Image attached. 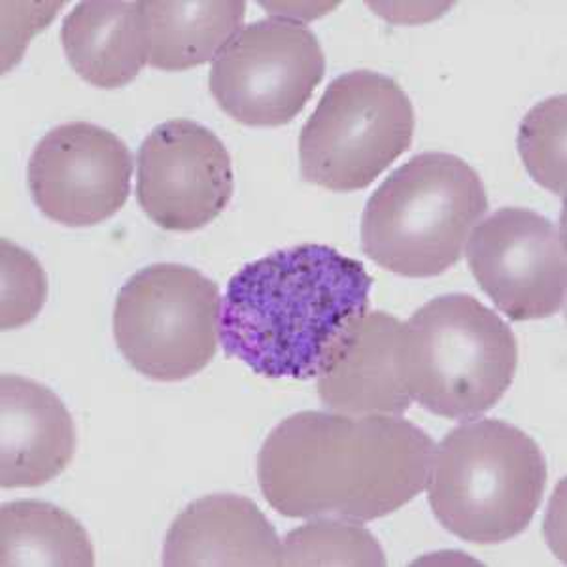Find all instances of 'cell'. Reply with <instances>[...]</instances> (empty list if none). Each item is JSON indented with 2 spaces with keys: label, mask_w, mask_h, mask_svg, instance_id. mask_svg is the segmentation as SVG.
<instances>
[{
  "label": "cell",
  "mask_w": 567,
  "mask_h": 567,
  "mask_svg": "<svg viewBox=\"0 0 567 567\" xmlns=\"http://www.w3.org/2000/svg\"><path fill=\"white\" fill-rule=\"evenodd\" d=\"M403 322L368 310L352 322L318 373V395L333 413L347 416H401L411 409L401 374Z\"/></svg>",
  "instance_id": "obj_12"
},
{
  "label": "cell",
  "mask_w": 567,
  "mask_h": 567,
  "mask_svg": "<svg viewBox=\"0 0 567 567\" xmlns=\"http://www.w3.org/2000/svg\"><path fill=\"white\" fill-rule=\"evenodd\" d=\"M411 99L392 78L352 71L336 78L299 136V162L310 184L350 194L371 186L414 136Z\"/></svg>",
  "instance_id": "obj_6"
},
{
  "label": "cell",
  "mask_w": 567,
  "mask_h": 567,
  "mask_svg": "<svg viewBox=\"0 0 567 567\" xmlns=\"http://www.w3.org/2000/svg\"><path fill=\"white\" fill-rule=\"evenodd\" d=\"M547 477L545 454L528 433L503 420H470L435 446L427 502L446 532L499 545L526 532Z\"/></svg>",
  "instance_id": "obj_3"
},
{
  "label": "cell",
  "mask_w": 567,
  "mask_h": 567,
  "mask_svg": "<svg viewBox=\"0 0 567 567\" xmlns=\"http://www.w3.org/2000/svg\"><path fill=\"white\" fill-rule=\"evenodd\" d=\"M486 213L488 195L477 171L458 155L425 152L371 195L361 216V248L400 277H437L458 264Z\"/></svg>",
  "instance_id": "obj_4"
},
{
  "label": "cell",
  "mask_w": 567,
  "mask_h": 567,
  "mask_svg": "<svg viewBox=\"0 0 567 567\" xmlns=\"http://www.w3.org/2000/svg\"><path fill=\"white\" fill-rule=\"evenodd\" d=\"M326 74V58L309 27L267 18L243 27L214 58L208 78L219 109L250 127L293 122Z\"/></svg>",
  "instance_id": "obj_8"
},
{
  "label": "cell",
  "mask_w": 567,
  "mask_h": 567,
  "mask_svg": "<svg viewBox=\"0 0 567 567\" xmlns=\"http://www.w3.org/2000/svg\"><path fill=\"white\" fill-rule=\"evenodd\" d=\"M518 150L539 186L566 194V95L550 97L529 110L518 131Z\"/></svg>",
  "instance_id": "obj_19"
},
{
  "label": "cell",
  "mask_w": 567,
  "mask_h": 567,
  "mask_svg": "<svg viewBox=\"0 0 567 567\" xmlns=\"http://www.w3.org/2000/svg\"><path fill=\"white\" fill-rule=\"evenodd\" d=\"M233 192L229 152L205 125L171 120L142 141L136 155V200L155 226L197 231L226 210Z\"/></svg>",
  "instance_id": "obj_10"
},
{
  "label": "cell",
  "mask_w": 567,
  "mask_h": 567,
  "mask_svg": "<svg viewBox=\"0 0 567 567\" xmlns=\"http://www.w3.org/2000/svg\"><path fill=\"white\" fill-rule=\"evenodd\" d=\"M481 290L513 322L555 317L566 301V235L529 208L503 207L467 239Z\"/></svg>",
  "instance_id": "obj_9"
},
{
  "label": "cell",
  "mask_w": 567,
  "mask_h": 567,
  "mask_svg": "<svg viewBox=\"0 0 567 567\" xmlns=\"http://www.w3.org/2000/svg\"><path fill=\"white\" fill-rule=\"evenodd\" d=\"M2 331L18 329L39 317L48 297V280L33 254L2 239Z\"/></svg>",
  "instance_id": "obj_20"
},
{
  "label": "cell",
  "mask_w": 567,
  "mask_h": 567,
  "mask_svg": "<svg viewBox=\"0 0 567 567\" xmlns=\"http://www.w3.org/2000/svg\"><path fill=\"white\" fill-rule=\"evenodd\" d=\"M282 566H386L381 543L360 524L336 518L291 529L284 537Z\"/></svg>",
  "instance_id": "obj_18"
},
{
  "label": "cell",
  "mask_w": 567,
  "mask_h": 567,
  "mask_svg": "<svg viewBox=\"0 0 567 567\" xmlns=\"http://www.w3.org/2000/svg\"><path fill=\"white\" fill-rule=\"evenodd\" d=\"M150 23V65L187 71L205 65L239 33L246 2H144Z\"/></svg>",
  "instance_id": "obj_16"
},
{
  "label": "cell",
  "mask_w": 567,
  "mask_h": 567,
  "mask_svg": "<svg viewBox=\"0 0 567 567\" xmlns=\"http://www.w3.org/2000/svg\"><path fill=\"white\" fill-rule=\"evenodd\" d=\"M433 452V439L401 416L303 411L265 439L259 488L288 518L371 523L424 491Z\"/></svg>",
  "instance_id": "obj_1"
},
{
  "label": "cell",
  "mask_w": 567,
  "mask_h": 567,
  "mask_svg": "<svg viewBox=\"0 0 567 567\" xmlns=\"http://www.w3.org/2000/svg\"><path fill=\"white\" fill-rule=\"evenodd\" d=\"M133 155L112 131L87 122L45 133L27 167L34 205L66 227H93L130 199Z\"/></svg>",
  "instance_id": "obj_11"
},
{
  "label": "cell",
  "mask_w": 567,
  "mask_h": 567,
  "mask_svg": "<svg viewBox=\"0 0 567 567\" xmlns=\"http://www.w3.org/2000/svg\"><path fill=\"white\" fill-rule=\"evenodd\" d=\"M219 309L218 284L203 272L187 265H148L117 293V349L152 381H186L216 355Z\"/></svg>",
  "instance_id": "obj_7"
},
{
  "label": "cell",
  "mask_w": 567,
  "mask_h": 567,
  "mask_svg": "<svg viewBox=\"0 0 567 567\" xmlns=\"http://www.w3.org/2000/svg\"><path fill=\"white\" fill-rule=\"evenodd\" d=\"M400 365L411 400L449 420H475L515 381L518 344L499 315L467 293L435 297L401 331Z\"/></svg>",
  "instance_id": "obj_5"
},
{
  "label": "cell",
  "mask_w": 567,
  "mask_h": 567,
  "mask_svg": "<svg viewBox=\"0 0 567 567\" xmlns=\"http://www.w3.org/2000/svg\"><path fill=\"white\" fill-rule=\"evenodd\" d=\"M163 566H282V543L258 505L235 494L189 503L171 524Z\"/></svg>",
  "instance_id": "obj_14"
},
{
  "label": "cell",
  "mask_w": 567,
  "mask_h": 567,
  "mask_svg": "<svg viewBox=\"0 0 567 567\" xmlns=\"http://www.w3.org/2000/svg\"><path fill=\"white\" fill-rule=\"evenodd\" d=\"M66 59L78 76L101 90L131 84L150 63L144 2H80L61 27Z\"/></svg>",
  "instance_id": "obj_15"
},
{
  "label": "cell",
  "mask_w": 567,
  "mask_h": 567,
  "mask_svg": "<svg viewBox=\"0 0 567 567\" xmlns=\"http://www.w3.org/2000/svg\"><path fill=\"white\" fill-rule=\"evenodd\" d=\"M373 278L328 245L291 246L245 265L227 284L219 341L227 358L265 379L309 381L354 320Z\"/></svg>",
  "instance_id": "obj_2"
},
{
  "label": "cell",
  "mask_w": 567,
  "mask_h": 567,
  "mask_svg": "<svg viewBox=\"0 0 567 567\" xmlns=\"http://www.w3.org/2000/svg\"><path fill=\"white\" fill-rule=\"evenodd\" d=\"M0 564L95 566V548L76 518L52 503H4L0 509Z\"/></svg>",
  "instance_id": "obj_17"
},
{
  "label": "cell",
  "mask_w": 567,
  "mask_h": 567,
  "mask_svg": "<svg viewBox=\"0 0 567 567\" xmlns=\"http://www.w3.org/2000/svg\"><path fill=\"white\" fill-rule=\"evenodd\" d=\"M0 486L39 488L76 452V427L50 388L20 374L0 377Z\"/></svg>",
  "instance_id": "obj_13"
}]
</instances>
